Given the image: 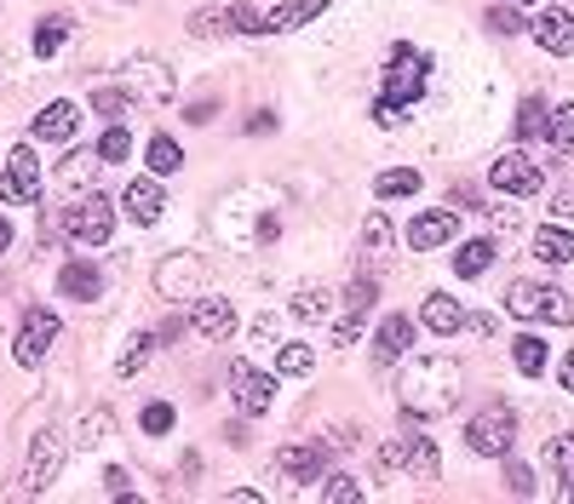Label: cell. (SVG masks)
I'll list each match as a JSON object with an SVG mask.
<instances>
[{"mask_svg": "<svg viewBox=\"0 0 574 504\" xmlns=\"http://www.w3.org/2000/svg\"><path fill=\"white\" fill-rule=\"evenodd\" d=\"M396 401L408 419H448L460 408V362L454 356H414L396 378Z\"/></svg>", "mask_w": 574, "mask_h": 504, "instance_id": "cell-1", "label": "cell"}, {"mask_svg": "<svg viewBox=\"0 0 574 504\" xmlns=\"http://www.w3.org/2000/svg\"><path fill=\"white\" fill-rule=\"evenodd\" d=\"M426 75H431V53H414V46H396L385 64L380 98H373V126H403L414 115V104L426 98Z\"/></svg>", "mask_w": 574, "mask_h": 504, "instance_id": "cell-2", "label": "cell"}, {"mask_svg": "<svg viewBox=\"0 0 574 504\" xmlns=\"http://www.w3.org/2000/svg\"><path fill=\"white\" fill-rule=\"evenodd\" d=\"M506 316L517 321H552V327H574V298L540 282H511L506 293Z\"/></svg>", "mask_w": 574, "mask_h": 504, "instance_id": "cell-3", "label": "cell"}, {"mask_svg": "<svg viewBox=\"0 0 574 504\" xmlns=\"http://www.w3.org/2000/svg\"><path fill=\"white\" fill-rule=\"evenodd\" d=\"M64 236H69L75 247H104V241L115 236V207H110L98 190L75 195L69 207H64Z\"/></svg>", "mask_w": 574, "mask_h": 504, "instance_id": "cell-4", "label": "cell"}, {"mask_svg": "<svg viewBox=\"0 0 574 504\" xmlns=\"http://www.w3.org/2000/svg\"><path fill=\"white\" fill-rule=\"evenodd\" d=\"M58 470H64V436H58V431H41V436L30 442V459H23L18 493H23V499H41L46 488L58 482Z\"/></svg>", "mask_w": 574, "mask_h": 504, "instance_id": "cell-5", "label": "cell"}, {"mask_svg": "<svg viewBox=\"0 0 574 504\" xmlns=\"http://www.w3.org/2000/svg\"><path fill=\"white\" fill-rule=\"evenodd\" d=\"M58 316L46 310V305H30L23 310V321H18V339H12V356H18V367H41L46 362V350L58 344Z\"/></svg>", "mask_w": 574, "mask_h": 504, "instance_id": "cell-6", "label": "cell"}, {"mask_svg": "<svg viewBox=\"0 0 574 504\" xmlns=\"http://www.w3.org/2000/svg\"><path fill=\"white\" fill-rule=\"evenodd\" d=\"M465 442H471V453H483V459H506L517 447V413L511 408H483L465 424Z\"/></svg>", "mask_w": 574, "mask_h": 504, "instance_id": "cell-7", "label": "cell"}, {"mask_svg": "<svg viewBox=\"0 0 574 504\" xmlns=\"http://www.w3.org/2000/svg\"><path fill=\"white\" fill-rule=\"evenodd\" d=\"M35 195H41V156H35V138H30L0 167V201H7V207H30Z\"/></svg>", "mask_w": 574, "mask_h": 504, "instance_id": "cell-8", "label": "cell"}, {"mask_svg": "<svg viewBox=\"0 0 574 504\" xmlns=\"http://www.w3.org/2000/svg\"><path fill=\"white\" fill-rule=\"evenodd\" d=\"M380 465H396V470H408V482H437V442L431 436H396L380 447Z\"/></svg>", "mask_w": 574, "mask_h": 504, "instance_id": "cell-9", "label": "cell"}, {"mask_svg": "<svg viewBox=\"0 0 574 504\" xmlns=\"http://www.w3.org/2000/svg\"><path fill=\"white\" fill-rule=\"evenodd\" d=\"M488 184L500 190V195H517V201H529V195H540V190H545V172H540V161H529V156H522V149H506V156L494 161Z\"/></svg>", "mask_w": 574, "mask_h": 504, "instance_id": "cell-10", "label": "cell"}, {"mask_svg": "<svg viewBox=\"0 0 574 504\" xmlns=\"http://www.w3.org/2000/svg\"><path fill=\"white\" fill-rule=\"evenodd\" d=\"M230 390H236V408L247 419H265L270 408H277V378L247 367V362H230Z\"/></svg>", "mask_w": 574, "mask_h": 504, "instance_id": "cell-11", "label": "cell"}, {"mask_svg": "<svg viewBox=\"0 0 574 504\" xmlns=\"http://www.w3.org/2000/svg\"><path fill=\"white\" fill-rule=\"evenodd\" d=\"M334 442H293V447H282L277 453V476H288V482H322V470H328V459H334Z\"/></svg>", "mask_w": 574, "mask_h": 504, "instance_id": "cell-12", "label": "cell"}, {"mask_svg": "<svg viewBox=\"0 0 574 504\" xmlns=\"http://www.w3.org/2000/svg\"><path fill=\"white\" fill-rule=\"evenodd\" d=\"M127 92H133V104H172V92H179V81H172V69L161 58H138L127 64Z\"/></svg>", "mask_w": 574, "mask_h": 504, "instance_id": "cell-13", "label": "cell"}, {"mask_svg": "<svg viewBox=\"0 0 574 504\" xmlns=\"http://www.w3.org/2000/svg\"><path fill=\"white\" fill-rule=\"evenodd\" d=\"M202 282H207V264L190 259V252H172V259L156 270V293L161 298H184V293H195Z\"/></svg>", "mask_w": 574, "mask_h": 504, "instance_id": "cell-14", "label": "cell"}, {"mask_svg": "<svg viewBox=\"0 0 574 504\" xmlns=\"http://www.w3.org/2000/svg\"><path fill=\"white\" fill-rule=\"evenodd\" d=\"M373 298H380V287H373L368 275H357L351 293H345V316H339V327H334V344H339V350H345V344H357L362 321H368V310H373Z\"/></svg>", "mask_w": 574, "mask_h": 504, "instance_id": "cell-15", "label": "cell"}, {"mask_svg": "<svg viewBox=\"0 0 574 504\" xmlns=\"http://www.w3.org/2000/svg\"><path fill=\"white\" fill-rule=\"evenodd\" d=\"M454 236H460V213H454V207H431V213H419V218L408 224V247H414V252H431V247L454 241Z\"/></svg>", "mask_w": 574, "mask_h": 504, "instance_id": "cell-16", "label": "cell"}, {"mask_svg": "<svg viewBox=\"0 0 574 504\" xmlns=\"http://www.w3.org/2000/svg\"><path fill=\"white\" fill-rule=\"evenodd\" d=\"M75 126H81V110H75L69 98H58V104H46V110L30 121V138H35V144H69Z\"/></svg>", "mask_w": 574, "mask_h": 504, "instance_id": "cell-17", "label": "cell"}, {"mask_svg": "<svg viewBox=\"0 0 574 504\" xmlns=\"http://www.w3.org/2000/svg\"><path fill=\"white\" fill-rule=\"evenodd\" d=\"M408 344H414V316H385L380 333H373V362H380V367L403 362Z\"/></svg>", "mask_w": 574, "mask_h": 504, "instance_id": "cell-18", "label": "cell"}, {"mask_svg": "<svg viewBox=\"0 0 574 504\" xmlns=\"http://www.w3.org/2000/svg\"><path fill=\"white\" fill-rule=\"evenodd\" d=\"M121 207H127V218L138 224V230H149V224H161V207H167V195L156 179H133L127 195H121Z\"/></svg>", "mask_w": 574, "mask_h": 504, "instance_id": "cell-19", "label": "cell"}, {"mask_svg": "<svg viewBox=\"0 0 574 504\" xmlns=\"http://www.w3.org/2000/svg\"><path fill=\"white\" fill-rule=\"evenodd\" d=\"M328 7H334V0H282L277 12H265V30H259V35H288V30H305V23H316Z\"/></svg>", "mask_w": 574, "mask_h": 504, "instance_id": "cell-20", "label": "cell"}, {"mask_svg": "<svg viewBox=\"0 0 574 504\" xmlns=\"http://www.w3.org/2000/svg\"><path fill=\"white\" fill-rule=\"evenodd\" d=\"M529 35L545 46L552 58H563V53H574V18L563 12V7H552V12H540L534 23H529Z\"/></svg>", "mask_w": 574, "mask_h": 504, "instance_id": "cell-21", "label": "cell"}, {"mask_svg": "<svg viewBox=\"0 0 574 504\" xmlns=\"http://www.w3.org/2000/svg\"><path fill=\"white\" fill-rule=\"evenodd\" d=\"M58 293L75 298V305H92V298L104 293V275H98V264H87V259H69L58 270Z\"/></svg>", "mask_w": 574, "mask_h": 504, "instance_id": "cell-22", "label": "cell"}, {"mask_svg": "<svg viewBox=\"0 0 574 504\" xmlns=\"http://www.w3.org/2000/svg\"><path fill=\"white\" fill-rule=\"evenodd\" d=\"M190 327H195L202 339H230V333H236V310H230V298H195Z\"/></svg>", "mask_w": 574, "mask_h": 504, "instance_id": "cell-23", "label": "cell"}, {"mask_svg": "<svg viewBox=\"0 0 574 504\" xmlns=\"http://www.w3.org/2000/svg\"><path fill=\"white\" fill-rule=\"evenodd\" d=\"M419 321L431 327V333H442V339H454V333H465V310L454 305L448 293H426V310H419Z\"/></svg>", "mask_w": 574, "mask_h": 504, "instance_id": "cell-24", "label": "cell"}, {"mask_svg": "<svg viewBox=\"0 0 574 504\" xmlns=\"http://www.w3.org/2000/svg\"><path fill=\"white\" fill-rule=\"evenodd\" d=\"M545 470H552V482H558V499L574 504V436L545 442Z\"/></svg>", "mask_w": 574, "mask_h": 504, "instance_id": "cell-25", "label": "cell"}, {"mask_svg": "<svg viewBox=\"0 0 574 504\" xmlns=\"http://www.w3.org/2000/svg\"><path fill=\"white\" fill-rule=\"evenodd\" d=\"M92 167H98V149H92V156H87V149H75V156L58 167V190L75 201V195H87L92 190Z\"/></svg>", "mask_w": 574, "mask_h": 504, "instance_id": "cell-26", "label": "cell"}, {"mask_svg": "<svg viewBox=\"0 0 574 504\" xmlns=\"http://www.w3.org/2000/svg\"><path fill=\"white\" fill-rule=\"evenodd\" d=\"M534 259L540 264H574V236L563 230V224H545V230L534 236Z\"/></svg>", "mask_w": 574, "mask_h": 504, "instance_id": "cell-27", "label": "cell"}, {"mask_svg": "<svg viewBox=\"0 0 574 504\" xmlns=\"http://www.w3.org/2000/svg\"><path fill=\"white\" fill-rule=\"evenodd\" d=\"M545 144H552V161H574V104L552 110V121H545Z\"/></svg>", "mask_w": 574, "mask_h": 504, "instance_id": "cell-28", "label": "cell"}, {"mask_svg": "<svg viewBox=\"0 0 574 504\" xmlns=\"http://www.w3.org/2000/svg\"><path fill=\"white\" fill-rule=\"evenodd\" d=\"M488 264H494V241H465L454 252V275H460V282H477Z\"/></svg>", "mask_w": 574, "mask_h": 504, "instance_id": "cell-29", "label": "cell"}, {"mask_svg": "<svg viewBox=\"0 0 574 504\" xmlns=\"http://www.w3.org/2000/svg\"><path fill=\"white\" fill-rule=\"evenodd\" d=\"M373 195H380V201L419 195V172H414V167H391V172H380V179H373Z\"/></svg>", "mask_w": 574, "mask_h": 504, "instance_id": "cell-30", "label": "cell"}, {"mask_svg": "<svg viewBox=\"0 0 574 504\" xmlns=\"http://www.w3.org/2000/svg\"><path fill=\"white\" fill-rule=\"evenodd\" d=\"M511 362H517L522 378H540V373H545V344H540L534 333H517V339H511Z\"/></svg>", "mask_w": 574, "mask_h": 504, "instance_id": "cell-31", "label": "cell"}, {"mask_svg": "<svg viewBox=\"0 0 574 504\" xmlns=\"http://www.w3.org/2000/svg\"><path fill=\"white\" fill-rule=\"evenodd\" d=\"M144 156H149V172H156V179H167V172H179V167H184V149L172 144L167 133H156V138H149V149H144Z\"/></svg>", "mask_w": 574, "mask_h": 504, "instance_id": "cell-32", "label": "cell"}, {"mask_svg": "<svg viewBox=\"0 0 574 504\" xmlns=\"http://www.w3.org/2000/svg\"><path fill=\"white\" fill-rule=\"evenodd\" d=\"M110 424H115L110 408H92L81 424H75V447H87V453H92V447H104V442H110Z\"/></svg>", "mask_w": 574, "mask_h": 504, "instance_id": "cell-33", "label": "cell"}, {"mask_svg": "<svg viewBox=\"0 0 574 504\" xmlns=\"http://www.w3.org/2000/svg\"><path fill=\"white\" fill-rule=\"evenodd\" d=\"M69 30H75V23H69L64 12H53V18H41V30H35V53H41V58H53V53H58V46L69 41Z\"/></svg>", "mask_w": 574, "mask_h": 504, "instance_id": "cell-34", "label": "cell"}, {"mask_svg": "<svg viewBox=\"0 0 574 504\" xmlns=\"http://www.w3.org/2000/svg\"><path fill=\"white\" fill-rule=\"evenodd\" d=\"M92 115H110V121L133 115V92L127 87H92Z\"/></svg>", "mask_w": 574, "mask_h": 504, "instance_id": "cell-35", "label": "cell"}, {"mask_svg": "<svg viewBox=\"0 0 574 504\" xmlns=\"http://www.w3.org/2000/svg\"><path fill=\"white\" fill-rule=\"evenodd\" d=\"M322 499H328V504H362V499H368V488L357 482V476H345V470H334V476H328V482H322Z\"/></svg>", "mask_w": 574, "mask_h": 504, "instance_id": "cell-36", "label": "cell"}, {"mask_svg": "<svg viewBox=\"0 0 574 504\" xmlns=\"http://www.w3.org/2000/svg\"><path fill=\"white\" fill-rule=\"evenodd\" d=\"M311 367H316V350H311V344H282V350H277V373L305 378Z\"/></svg>", "mask_w": 574, "mask_h": 504, "instance_id": "cell-37", "label": "cell"}, {"mask_svg": "<svg viewBox=\"0 0 574 504\" xmlns=\"http://www.w3.org/2000/svg\"><path fill=\"white\" fill-rule=\"evenodd\" d=\"M328 310H334V298L322 293V287H299V293H293V316H299V321H322Z\"/></svg>", "mask_w": 574, "mask_h": 504, "instance_id": "cell-38", "label": "cell"}, {"mask_svg": "<svg viewBox=\"0 0 574 504\" xmlns=\"http://www.w3.org/2000/svg\"><path fill=\"white\" fill-rule=\"evenodd\" d=\"M362 247L373 252V259H385V252H391V218H385V213H368V224H362Z\"/></svg>", "mask_w": 574, "mask_h": 504, "instance_id": "cell-39", "label": "cell"}, {"mask_svg": "<svg viewBox=\"0 0 574 504\" xmlns=\"http://www.w3.org/2000/svg\"><path fill=\"white\" fill-rule=\"evenodd\" d=\"M133 156V138H127V126H110L104 138H98V161L115 167V161H127Z\"/></svg>", "mask_w": 574, "mask_h": 504, "instance_id": "cell-40", "label": "cell"}, {"mask_svg": "<svg viewBox=\"0 0 574 504\" xmlns=\"http://www.w3.org/2000/svg\"><path fill=\"white\" fill-rule=\"evenodd\" d=\"M224 30H230V7H207V12H195V23H190L195 41H213V35H224Z\"/></svg>", "mask_w": 574, "mask_h": 504, "instance_id": "cell-41", "label": "cell"}, {"mask_svg": "<svg viewBox=\"0 0 574 504\" xmlns=\"http://www.w3.org/2000/svg\"><path fill=\"white\" fill-rule=\"evenodd\" d=\"M517 133H522V138H540V133H545V104H540V98H522V110H517Z\"/></svg>", "mask_w": 574, "mask_h": 504, "instance_id": "cell-42", "label": "cell"}, {"mask_svg": "<svg viewBox=\"0 0 574 504\" xmlns=\"http://www.w3.org/2000/svg\"><path fill=\"white\" fill-rule=\"evenodd\" d=\"M149 350H156V339H149V333H138V339H133V350H127V356H121V362H115V373H121V378H133V373H144V362H149Z\"/></svg>", "mask_w": 574, "mask_h": 504, "instance_id": "cell-43", "label": "cell"}, {"mask_svg": "<svg viewBox=\"0 0 574 504\" xmlns=\"http://www.w3.org/2000/svg\"><path fill=\"white\" fill-rule=\"evenodd\" d=\"M172 431V408H167V401H149V408H144V436H167Z\"/></svg>", "mask_w": 574, "mask_h": 504, "instance_id": "cell-44", "label": "cell"}, {"mask_svg": "<svg viewBox=\"0 0 574 504\" xmlns=\"http://www.w3.org/2000/svg\"><path fill=\"white\" fill-rule=\"evenodd\" d=\"M230 30H241V35H259V30H265V12H254L247 0H236V7H230Z\"/></svg>", "mask_w": 574, "mask_h": 504, "instance_id": "cell-45", "label": "cell"}, {"mask_svg": "<svg viewBox=\"0 0 574 504\" xmlns=\"http://www.w3.org/2000/svg\"><path fill=\"white\" fill-rule=\"evenodd\" d=\"M488 30H494V35H517V30H529V23H522V18L511 12V0H506V7L488 12Z\"/></svg>", "mask_w": 574, "mask_h": 504, "instance_id": "cell-46", "label": "cell"}, {"mask_svg": "<svg viewBox=\"0 0 574 504\" xmlns=\"http://www.w3.org/2000/svg\"><path fill=\"white\" fill-rule=\"evenodd\" d=\"M506 488H511L517 499H534V476L522 470V465H511V453H506Z\"/></svg>", "mask_w": 574, "mask_h": 504, "instance_id": "cell-47", "label": "cell"}, {"mask_svg": "<svg viewBox=\"0 0 574 504\" xmlns=\"http://www.w3.org/2000/svg\"><path fill=\"white\" fill-rule=\"evenodd\" d=\"M448 207H454V213H477V190H471V184H454V190H448Z\"/></svg>", "mask_w": 574, "mask_h": 504, "instance_id": "cell-48", "label": "cell"}, {"mask_svg": "<svg viewBox=\"0 0 574 504\" xmlns=\"http://www.w3.org/2000/svg\"><path fill=\"white\" fill-rule=\"evenodd\" d=\"M104 488H110V499H127L133 493V476L127 470H104Z\"/></svg>", "mask_w": 574, "mask_h": 504, "instance_id": "cell-49", "label": "cell"}, {"mask_svg": "<svg viewBox=\"0 0 574 504\" xmlns=\"http://www.w3.org/2000/svg\"><path fill=\"white\" fill-rule=\"evenodd\" d=\"M552 218H574V184L552 195Z\"/></svg>", "mask_w": 574, "mask_h": 504, "instance_id": "cell-50", "label": "cell"}, {"mask_svg": "<svg viewBox=\"0 0 574 504\" xmlns=\"http://www.w3.org/2000/svg\"><path fill=\"white\" fill-rule=\"evenodd\" d=\"M270 126H277V115H270V110H259L254 121H247V133H254V138H265V133H270Z\"/></svg>", "mask_w": 574, "mask_h": 504, "instance_id": "cell-51", "label": "cell"}, {"mask_svg": "<svg viewBox=\"0 0 574 504\" xmlns=\"http://www.w3.org/2000/svg\"><path fill=\"white\" fill-rule=\"evenodd\" d=\"M558 378H563V390H569V396H574V350H569V356H563V362H558Z\"/></svg>", "mask_w": 574, "mask_h": 504, "instance_id": "cell-52", "label": "cell"}, {"mask_svg": "<svg viewBox=\"0 0 574 504\" xmlns=\"http://www.w3.org/2000/svg\"><path fill=\"white\" fill-rule=\"evenodd\" d=\"M494 224H500V230H517V207H494Z\"/></svg>", "mask_w": 574, "mask_h": 504, "instance_id": "cell-53", "label": "cell"}, {"mask_svg": "<svg viewBox=\"0 0 574 504\" xmlns=\"http://www.w3.org/2000/svg\"><path fill=\"white\" fill-rule=\"evenodd\" d=\"M7 247H12V224H7V218H0V252H7Z\"/></svg>", "mask_w": 574, "mask_h": 504, "instance_id": "cell-54", "label": "cell"}, {"mask_svg": "<svg viewBox=\"0 0 574 504\" xmlns=\"http://www.w3.org/2000/svg\"><path fill=\"white\" fill-rule=\"evenodd\" d=\"M511 7H540V0H511Z\"/></svg>", "mask_w": 574, "mask_h": 504, "instance_id": "cell-55", "label": "cell"}]
</instances>
